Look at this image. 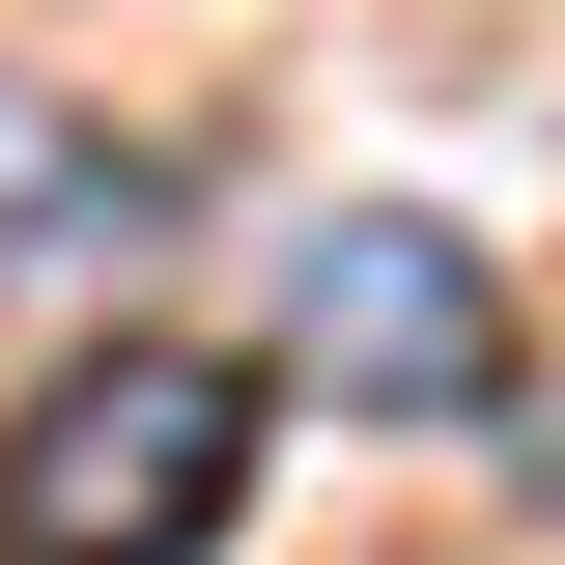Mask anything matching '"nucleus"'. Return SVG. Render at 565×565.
Instances as JSON below:
<instances>
[{
	"label": "nucleus",
	"mask_w": 565,
	"mask_h": 565,
	"mask_svg": "<svg viewBox=\"0 0 565 565\" xmlns=\"http://www.w3.org/2000/svg\"><path fill=\"white\" fill-rule=\"evenodd\" d=\"M255 509V367L226 340H114L0 424V565H199Z\"/></svg>",
	"instance_id": "f257e3e1"
},
{
	"label": "nucleus",
	"mask_w": 565,
	"mask_h": 565,
	"mask_svg": "<svg viewBox=\"0 0 565 565\" xmlns=\"http://www.w3.org/2000/svg\"><path fill=\"white\" fill-rule=\"evenodd\" d=\"M282 367L367 396V424H481L509 396V311H481V255L424 199H340V226H282Z\"/></svg>",
	"instance_id": "f03ea898"
},
{
	"label": "nucleus",
	"mask_w": 565,
	"mask_h": 565,
	"mask_svg": "<svg viewBox=\"0 0 565 565\" xmlns=\"http://www.w3.org/2000/svg\"><path fill=\"white\" fill-rule=\"evenodd\" d=\"M85 226H141V141L57 114V85H0V282H57Z\"/></svg>",
	"instance_id": "7ed1b4c3"
}]
</instances>
